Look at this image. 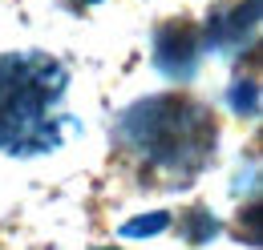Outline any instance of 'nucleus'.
<instances>
[{
	"mask_svg": "<svg viewBox=\"0 0 263 250\" xmlns=\"http://www.w3.org/2000/svg\"><path fill=\"white\" fill-rule=\"evenodd\" d=\"M65 69L41 53L0 57V150L16 157H36L61 141V101Z\"/></svg>",
	"mask_w": 263,
	"mask_h": 250,
	"instance_id": "obj_1",
	"label": "nucleus"
},
{
	"mask_svg": "<svg viewBox=\"0 0 263 250\" xmlns=\"http://www.w3.org/2000/svg\"><path fill=\"white\" fill-rule=\"evenodd\" d=\"M122 145L150 170L191 178L215 150V113L191 97H146L118 125Z\"/></svg>",
	"mask_w": 263,
	"mask_h": 250,
	"instance_id": "obj_2",
	"label": "nucleus"
},
{
	"mask_svg": "<svg viewBox=\"0 0 263 250\" xmlns=\"http://www.w3.org/2000/svg\"><path fill=\"white\" fill-rule=\"evenodd\" d=\"M154 57H158V65H162L166 73H186L191 65H195L198 57V36L195 29H186V25H170V29L158 36V49H154Z\"/></svg>",
	"mask_w": 263,
	"mask_h": 250,
	"instance_id": "obj_3",
	"label": "nucleus"
},
{
	"mask_svg": "<svg viewBox=\"0 0 263 250\" xmlns=\"http://www.w3.org/2000/svg\"><path fill=\"white\" fill-rule=\"evenodd\" d=\"M166 214H150V218H134L130 226H126V234H158V230H162L166 226Z\"/></svg>",
	"mask_w": 263,
	"mask_h": 250,
	"instance_id": "obj_4",
	"label": "nucleus"
}]
</instances>
